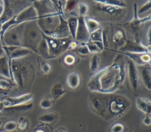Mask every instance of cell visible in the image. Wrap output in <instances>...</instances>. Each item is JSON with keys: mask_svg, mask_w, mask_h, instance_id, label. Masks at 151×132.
I'll return each instance as SVG.
<instances>
[{"mask_svg": "<svg viewBox=\"0 0 151 132\" xmlns=\"http://www.w3.org/2000/svg\"><path fill=\"white\" fill-rule=\"evenodd\" d=\"M124 126L120 123H115L110 128V132H124Z\"/></svg>", "mask_w": 151, "mask_h": 132, "instance_id": "cell-44", "label": "cell"}, {"mask_svg": "<svg viewBox=\"0 0 151 132\" xmlns=\"http://www.w3.org/2000/svg\"><path fill=\"white\" fill-rule=\"evenodd\" d=\"M55 132H66V129L65 127L61 126L60 127H58L55 131Z\"/></svg>", "mask_w": 151, "mask_h": 132, "instance_id": "cell-47", "label": "cell"}, {"mask_svg": "<svg viewBox=\"0 0 151 132\" xmlns=\"http://www.w3.org/2000/svg\"><path fill=\"white\" fill-rule=\"evenodd\" d=\"M25 23L12 27L4 34L1 42L4 46L22 47V38Z\"/></svg>", "mask_w": 151, "mask_h": 132, "instance_id": "cell-7", "label": "cell"}, {"mask_svg": "<svg viewBox=\"0 0 151 132\" xmlns=\"http://www.w3.org/2000/svg\"><path fill=\"white\" fill-rule=\"evenodd\" d=\"M38 121L41 123L47 124H54L60 119V114L54 111H50L41 114L38 117Z\"/></svg>", "mask_w": 151, "mask_h": 132, "instance_id": "cell-20", "label": "cell"}, {"mask_svg": "<svg viewBox=\"0 0 151 132\" xmlns=\"http://www.w3.org/2000/svg\"><path fill=\"white\" fill-rule=\"evenodd\" d=\"M2 48L5 52V55L7 56L8 58L9 67L12 60L21 59L22 58L29 55L34 52L31 50L22 47H12L2 45Z\"/></svg>", "mask_w": 151, "mask_h": 132, "instance_id": "cell-10", "label": "cell"}, {"mask_svg": "<svg viewBox=\"0 0 151 132\" xmlns=\"http://www.w3.org/2000/svg\"><path fill=\"white\" fill-rule=\"evenodd\" d=\"M66 93L63 85L60 83L55 84L51 88L50 96L52 100H57Z\"/></svg>", "mask_w": 151, "mask_h": 132, "instance_id": "cell-25", "label": "cell"}, {"mask_svg": "<svg viewBox=\"0 0 151 132\" xmlns=\"http://www.w3.org/2000/svg\"><path fill=\"white\" fill-rule=\"evenodd\" d=\"M151 8V1L150 0H148L146 3H145L137 11V14L140 15L142 14L145 13V12L150 10Z\"/></svg>", "mask_w": 151, "mask_h": 132, "instance_id": "cell-43", "label": "cell"}, {"mask_svg": "<svg viewBox=\"0 0 151 132\" xmlns=\"http://www.w3.org/2000/svg\"><path fill=\"white\" fill-rule=\"evenodd\" d=\"M17 123L14 121H9L4 125V129L6 131H12L17 129Z\"/></svg>", "mask_w": 151, "mask_h": 132, "instance_id": "cell-42", "label": "cell"}, {"mask_svg": "<svg viewBox=\"0 0 151 132\" xmlns=\"http://www.w3.org/2000/svg\"><path fill=\"white\" fill-rule=\"evenodd\" d=\"M32 94L25 93L17 97H6L0 102V105L2 107H10L32 103Z\"/></svg>", "mask_w": 151, "mask_h": 132, "instance_id": "cell-11", "label": "cell"}, {"mask_svg": "<svg viewBox=\"0 0 151 132\" xmlns=\"http://www.w3.org/2000/svg\"><path fill=\"white\" fill-rule=\"evenodd\" d=\"M33 132H53V128L50 124L40 123L34 128Z\"/></svg>", "mask_w": 151, "mask_h": 132, "instance_id": "cell-38", "label": "cell"}, {"mask_svg": "<svg viewBox=\"0 0 151 132\" xmlns=\"http://www.w3.org/2000/svg\"><path fill=\"white\" fill-rule=\"evenodd\" d=\"M10 73L11 82L15 83L21 90L31 87L35 77L34 66L29 62L21 59L11 61Z\"/></svg>", "mask_w": 151, "mask_h": 132, "instance_id": "cell-3", "label": "cell"}, {"mask_svg": "<svg viewBox=\"0 0 151 132\" xmlns=\"http://www.w3.org/2000/svg\"><path fill=\"white\" fill-rule=\"evenodd\" d=\"M43 37L45 39L50 58H56L69 49L70 45L73 41L70 36L65 38H56L45 35L42 33Z\"/></svg>", "mask_w": 151, "mask_h": 132, "instance_id": "cell-6", "label": "cell"}, {"mask_svg": "<svg viewBox=\"0 0 151 132\" xmlns=\"http://www.w3.org/2000/svg\"><path fill=\"white\" fill-rule=\"evenodd\" d=\"M93 9L96 12L104 16L109 19H117L120 18L124 12V8L113 6L99 2L97 0L93 1Z\"/></svg>", "mask_w": 151, "mask_h": 132, "instance_id": "cell-9", "label": "cell"}, {"mask_svg": "<svg viewBox=\"0 0 151 132\" xmlns=\"http://www.w3.org/2000/svg\"><path fill=\"white\" fill-rule=\"evenodd\" d=\"M37 54H38L40 57L44 60H48L51 59L50 55H49V52H48V45L47 43V41L43 37L39 42L37 48Z\"/></svg>", "mask_w": 151, "mask_h": 132, "instance_id": "cell-26", "label": "cell"}, {"mask_svg": "<svg viewBox=\"0 0 151 132\" xmlns=\"http://www.w3.org/2000/svg\"><path fill=\"white\" fill-rule=\"evenodd\" d=\"M59 14L54 12L38 17L36 22L43 34L49 36L60 24Z\"/></svg>", "mask_w": 151, "mask_h": 132, "instance_id": "cell-8", "label": "cell"}, {"mask_svg": "<svg viewBox=\"0 0 151 132\" xmlns=\"http://www.w3.org/2000/svg\"><path fill=\"white\" fill-rule=\"evenodd\" d=\"M127 56L136 65H145L150 64V53H128L122 52Z\"/></svg>", "mask_w": 151, "mask_h": 132, "instance_id": "cell-17", "label": "cell"}, {"mask_svg": "<svg viewBox=\"0 0 151 132\" xmlns=\"http://www.w3.org/2000/svg\"><path fill=\"white\" fill-rule=\"evenodd\" d=\"M0 80H6V79H5V78H3L2 77H1V76H0Z\"/></svg>", "mask_w": 151, "mask_h": 132, "instance_id": "cell-51", "label": "cell"}, {"mask_svg": "<svg viewBox=\"0 0 151 132\" xmlns=\"http://www.w3.org/2000/svg\"><path fill=\"white\" fill-rule=\"evenodd\" d=\"M68 86L71 89H76L80 84V76L78 72L73 71L70 73L66 79Z\"/></svg>", "mask_w": 151, "mask_h": 132, "instance_id": "cell-24", "label": "cell"}, {"mask_svg": "<svg viewBox=\"0 0 151 132\" xmlns=\"http://www.w3.org/2000/svg\"><path fill=\"white\" fill-rule=\"evenodd\" d=\"M38 62L39 63L40 70L43 74H48L51 71V65L47 62L44 58L40 57L38 59Z\"/></svg>", "mask_w": 151, "mask_h": 132, "instance_id": "cell-34", "label": "cell"}, {"mask_svg": "<svg viewBox=\"0 0 151 132\" xmlns=\"http://www.w3.org/2000/svg\"><path fill=\"white\" fill-rule=\"evenodd\" d=\"M5 52L3 50V48H2V44H1V41H0V57H1L2 56H3L4 55H5Z\"/></svg>", "mask_w": 151, "mask_h": 132, "instance_id": "cell-49", "label": "cell"}, {"mask_svg": "<svg viewBox=\"0 0 151 132\" xmlns=\"http://www.w3.org/2000/svg\"><path fill=\"white\" fill-rule=\"evenodd\" d=\"M126 68H127V76L132 88L134 90H137L139 84V70L137 65L130 59L126 62Z\"/></svg>", "mask_w": 151, "mask_h": 132, "instance_id": "cell-13", "label": "cell"}, {"mask_svg": "<svg viewBox=\"0 0 151 132\" xmlns=\"http://www.w3.org/2000/svg\"><path fill=\"white\" fill-rule=\"evenodd\" d=\"M74 50L78 54L81 55H87L90 54V52L84 43H81L80 46H78Z\"/></svg>", "mask_w": 151, "mask_h": 132, "instance_id": "cell-41", "label": "cell"}, {"mask_svg": "<svg viewBox=\"0 0 151 132\" xmlns=\"http://www.w3.org/2000/svg\"><path fill=\"white\" fill-rule=\"evenodd\" d=\"M17 123V129L21 132H25L29 129L31 123L28 118L25 116H21L19 118Z\"/></svg>", "mask_w": 151, "mask_h": 132, "instance_id": "cell-30", "label": "cell"}, {"mask_svg": "<svg viewBox=\"0 0 151 132\" xmlns=\"http://www.w3.org/2000/svg\"><path fill=\"white\" fill-rule=\"evenodd\" d=\"M126 37L124 32L122 29H118L114 33L113 35V42L115 44H119L121 45H123L126 42Z\"/></svg>", "mask_w": 151, "mask_h": 132, "instance_id": "cell-36", "label": "cell"}, {"mask_svg": "<svg viewBox=\"0 0 151 132\" xmlns=\"http://www.w3.org/2000/svg\"><path fill=\"white\" fill-rule=\"evenodd\" d=\"M142 122L144 125H145L146 126H149L151 124L150 114H145V117L143 118Z\"/></svg>", "mask_w": 151, "mask_h": 132, "instance_id": "cell-46", "label": "cell"}, {"mask_svg": "<svg viewBox=\"0 0 151 132\" xmlns=\"http://www.w3.org/2000/svg\"><path fill=\"white\" fill-rule=\"evenodd\" d=\"M100 64V58L97 54H93L90 60V70L92 72L98 71Z\"/></svg>", "mask_w": 151, "mask_h": 132, "instance_id": "cell-32", "label": "cell"}, {"mask_svg": "<svg viewBox=\"0 0 151 132\" xmlns=\"http://www.w3.org/2000/svg\"><path fill=\"white\" fill-rule=\"evenodd\" d=\"M8 91H9L8 90L4 89V88H2L1 87H0V95H1V94H6L8 93Z\"/></svg>", "mask_w": 151, "mask_h": 132, "instance_id": "cell-48", "label": "cell"}, {"mask_svg": "<svg viewBox=\"0 0 151 132\" xmlns=\"http://www.w3.org/2000/svg\"><path fill=\"white\" fill-rule=\"evenodd\" d=\"M38 18L47 14L57 12L51 1H35L32 2Z\"/></svg>", "mask_w": 151, "mask_h": 132, "instance_id": "cell-14", "label": "cell"}, {"mask_svg": "<svg viewBox=\"0 0 151 132\" xmlns=\"http://www.w3.org/2000/svg\"><path fill=\"white\" fill-rule=\"evenodd\" d=\"M126 68L125 62L115 61L94 73L87 82L88 89L91 92L114 93L124 81Z\"/></svg>", "mask_w": 151, "mask_h": 132, "instance_id": "cell-2", "label": "cell"}, {"mask_svg": "<svg viewBox=\"0 0 151 132\" xmlns=\"http://www.w3.org/2000/svg\"><path fill=\"white\" fill-rule=\"evenodd\" d=\"M99 2L107 4L109 5H111L113 6H116V7H120V8H125L127 6V4L124 1H121V0H97Z\"/></svg>", "mask_w": 151, "mask_h": 132, "instance_id": "cell-35", "label": "cell"}, {"mask_svg": "<svg viewBox=\"0 0 151 132\" xmlns=\"http://www.w3.org/2000/svg\"><path fill=\"white\" fill-rule=\"evenodd\" d=\"M53 101L54 100H52L51 98H44L41 100L40 103V106L41 108L48 109L52 107L53 104Z\"/></svg>", "mask_w": 151, "mask_h": 132, "instance_id": "cell-39", "label": "cell"}, {"mask_svg": "<svg viewBox=\"0 0 151 132\" xmlns=\"http://www.w3.org/2000/svg\"><path fill=\"white\" fill-rule=\"evenodd\" d=\"M88 104L95 114L105 121H111L124 116L130 109L132 103L124 95L91 92Z\"/></svg>", "mask_w": 151, "mask_h": 132, "instance_id": "cell-1", "label": "cell"}, {"mask_svg": "<svg viewBox=\"0 0 151 132\" xmlns=\"http://www.w3.org/2000/svg\"><path fill=\"white\" fill-rule=\"evenodd\" d=\"M137 11V5L135 3L134 4V17L132 19V20L129 23V26L132 29V31L135 33L136 35L138 34V31H139L140 25L147 21H149L151 19L150 14H149L147 16L142 18H139L138 16Z\"/></svg>", "mask_w": 151, "mask_h": 132, "instance_id": "cell-18", "label": "cell"}, {"mask_svg": "<svg viewBox=\"0 0 151 132\" xmlns=\"http://www.w3.org/2000/svg\"><path fill=\"white\" fill-rule=\"evenodd\" d=\"M2 121H1V120H0V127H1V126H2Z\"/></svg>", "mask_w": 151, "mask_h": 132, "instance_id": "cell-52", "label": "cell"}, {"mask_svg": "<svg viewBox=\"0 0 151 132\" xmlns=\"http://www.w3.org/2000/svg\"><path fill=\"white\" fill-rule=\"evenodd\" d=\"M42 38V32L36 20L25 22L22 34V47L28 48L37 54V46Z\"/></svg>", "mask_w": 151, "mask_h": 132, "instance_id": "cell-4", "label": "cell"}, {"mask_svg": "<svg viewBox=\"0 0 151 132\" xmlns=\"http://www.w3.org/2000/svg\"><path fill=\"white\" fill-rule=\"evenodd\" d=\"M78 4L77 1H65L64 5V10L67 12H70L73 11Z\"/></svg>", "mask_w": 151, "mask_h": 132, "instance_id": "cell-40", "label": "cell"}, {"mask_svg": "<svg viewBox=\"0 0 151 132\" xmlns=\"http://www.w3.org/2000/svg\"><path fill=\"white\" fill-rule=\"evenodd\" d=\"M84 19L86 26L90 34L101 27L100 23L94 18L86 16L84 17Z\"/></svg>", "mask_w": 151, "mask_h": 132, "instance_id": "cell-27", "label": "cell"}, {"mask_svg": "<svg viewBox=\"0 0 151 132\" xmlns=\"http://www.w3.org/2000/svg\"><path fill=\"white\" fill-rule=\"evenodd\" d=\"M89 7L88 5L83 2H81L77 4V11L79 15V16L85 17L86 16L87 12H88Z\"/></svg>", "mask_w": 151, "mask_h": 132, "instance_id": "cell-37", "label": "cell"}, {"mask_svg": "<svg viewBox=\"0 0 151 132\" xmlns=\"http://www.w3.org/2000/svg\"><path fill=\"white\" fill-rule=\"evenodd\" d=\"M84 44L87 46L90 53L97 54L101 52L104 50V45L101 42L88 41Z\"/></svg>", "mask_w": 151, "mask_h": 132, "instance_id": "cell-31", "label": "cell"}, {"mask_svg": "<svg viewBox=\"0 0 151 132\" xmlns=\"http://www.w3.org/2000/svg\"><path fill=\"white\" fill-rule=\"evenodd\" d=\"M1 132H4V131H1Z\"/></svg>", "mask_w": 151, "mask_h": 132, "instance_id": "cell-54", "label": "cell"}, {"mask_svg": "<svg viewBox=\"0 0 151 132\" xmlns=\"http://www.w3.org/2000/svg\"><path fill=\"white\" fill-rule=\"evenodd\" d=\"M4 10V5H2L0 3V17L2 16Z\"/></svg>", "mask_w": 151, "mask_h": 132, "instance_id": "cell-50", "label": "cell"}, {"mask_svg": "<svg viewBox=\"0 0 151 132\" xmlns=\"http://www.w3.org/2000/svg\"><path fill=\"white\" fill-rule=\"evenodd\" d=\"M0 76L11 81L9 60L5 54L0 57Z\"/></svg>", "mask_w": 151, "mask_h": 132, "instance_id": "cell-21", "label": "cell"}, {"mask_svg": "<svg viewBox=\"0 0 151 132\" xmlns=\"http://www.w3.org/2000/svg\"><path fill=\"white\" fill-rule=\"evenodd\" d=\"M103 29L102 27L90 34L89 41L99 42L103 43Z\"/></svg>", "mask_w": 151, "mask_h": 132, "instance_id": "cell-33", "label": "cell"}, {"mask_svg": "<svg viewBox=\"0 0 151 132\" xmlns=\"http://www.w3.org/2000/svg\"><path fill=\"white\" fill-rule=\"evenodd\" d=\"M67 22L68 28L70 33L71 37L73 39H75L76 32L78 25V17L76 16H72L66 19Z\"/></svg>", "mask_w": 151, "mask_h": 132, "instance_id": "cell-29", "label": "cell"}, {"mask_svg": "<svg viewBox=\"0 0 151 132\" xmlns=\"http://www.w3.org/2000/svg\"><path fill=\"white\" fill-rule=\"evenodd\" d=\"M37 18V12L32 5L24 8L2 25L0 32V41L4 32L9 28L27 22L35 21Z\"/></svg>", "mask_w": 151, "mask_h": 132, "instance_id": "cell-5", "label": "cell"}, {"mask_svg": "<svg viewBox=\"0 0 151 132\" xmlns=\"http://www.w3.org/2000/svg\"><path fill=\"white\" fill-rule=\"evenodd\" d=\"M136 107L145 114L151 113V101L145 97H139L136 100Z\"/></svg>", "mask_w": 151, "mask_h": 132, "instance_id": "cell-22", "label": "cell"}, {"mask_svg": "<svg viewBox=\"0 0 151 132\" xmlns=\"http://www.w3.org/2000/svg\"><path fill=\"white\" fill-rule=\"evenodd\" d=\"M59 25L49 36L56 38H65L70 37L71 35L66 19L61 15H59Z\"/></svg>", "mask_w": 151, "mask_h": 132, "instance_id": "cell-16", "label": "cell"}, {"mask_svg": "<svg viewBox=\"0 0 151 132\" xmlns=\"http://www.w3.org/2000/svg\"><path fill=\"white\" fill-rule=\"evenodd\" d=\"M3 3L4 10L2 16L0 17V32L2 25L14 15L13 10L10 7V2L8 1H3Z\"/></svg>", "mask_w": 151, "mask_h": 132, "instance_id": "cell-23", "label": "cell"}, {"mask_svg": "<svg viewBox=\"0 0 151 132\" xmlns=\"http://www.w3.org/2000/svg\"><path fill=\"white\" fill-rule=\"evenodd\" d=\"M120 51L128 53H150V45L147 47L139 41L126 40L120 48Z\"/></svg>", "mask_w": 151, "mask_h": 132, "instance_id": "cell-12", "label": "cell"}, {"mask_svg": "<svg viewBox=\"0 0 151 132\" xmlns=\"http://www.w3.org/2000/svg\"><path fill=\"white\" fill-rule=\"evenodd\" d=\"M33 104L32 103L10 107H2L1 116L13 115L18 113H25L31 110Z\"/></svg>", "mask_w": 151, "mask_h": 132, "instance_id": "cell-19", "label": "cell"}, {"mask_svg": "<svg viewBox=\"0 0 151 132\" xmlns=\"http://www.w3.org/2000/svg\"><path fill=\"white\" fill-rule=\"evenodd\" d=\"M141 75L145 87L149 91L151 90V69L150 68H142Z\"/></svg>", "mask_w": 151, "mask_h": 132, "instance_id": "cell-28", "label": "cell"}, {"mask_svg": "<svg viewBox=\"0 0 151 132\" xmlns=\"http://www.w3.org/2000/svg\"><path fill=\"white\" fill-rule=\"evenodd\" d=\"M64 62L67 65H71L76 62V58L72 54H67L64 58Z\"/></svg>", "mask_w": 151, "mask_h": 132, "instance_id": "cell-45", "label": "cell"}, {"mask_svg": "<svg viewBox=\"0 0 151 132\" xmlns=\"http://www.w3.org/2000/svg\"><path fill=\"white\" fill-rule=\"evenodd\" d=\"M132 132H139V131L138 130H137V129H136V130H134V131H132Z\"/></svg>", "mask_w": 151, "mask_h": 132, "instance_id": "cell-53", "label": "cell"}, {"mask_svg": "<svg viewBox=\"0 0 151 132\" xmlns=\"http://www.w3.org/2000/svg\"><path fill=\"white\" fill-rule=\"evenodd\" d=\"M89 37L90 33L86 26L84 17L78 16L75 39L81 43H86L89 41Z\"/></svg>", "mask_w": 151, "mask_h": 132, "instance_id": "cell-15", "label": "cell"}]
</instances>
